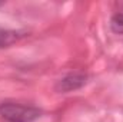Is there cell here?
I'll return each instance as SVG.
<instances>
[{
	"mask_svg": "<svg viewBox=\"0 0 123 122\" xmlns=\"http://www.w3.org/2000/svg\"><path fill=\"white\" fill-rule=\"evenodd\" d=\"M87 83V75L85 73H67L66 76L60 78L56 83V91L60 93H67L72 91H77L82 86H85Z\"/></svg>",
	"mask_w": 123,
	"mask_h": 122,
	"instance_id": "7a4b0ae2",
	"label": "cell"
},
{
	"mask_svg": "<svg viewBox=\"0 0 123 122\" xmlns=\"http://www.w3.org/2000/svg\"><path fill=\"white\" fill-rule=\"evenodd\" d=\"M0 6H3V1H0Z\"/></svg>",
	"mask_w": 123,
	"mask_h": 122,
	"instance_id": "5b68a950",
	"label": "cell"
},
{
	"mask_svg": "<svg viewBox=\"0 0 123 122\" xmlns=\"http://www.w3.org/2000/svg\"><path fill=\"white\" fill-rule=\"evenodd\" d=\"M110 29L117 34H123V3L117 4V9L110 17Z\"/></svg>",
	"mask_w": 123,
	"mask_h": 122,
	"instance_id": "277c9868",
	"label": "cell"
},
{
	"mask_svg": "<svg viewBox=\"0 0 123 122\" xmlns=\"http://www.w3.org/2000/svg\"><path fill=\"white\" fill-rule=\"evenodd\" d=\"M23 36H25V33L20 32V30H13V29L0 27V49L9 47V46L14 45V43L19 42Z\"/></svg>",
	"mask_w": 123,
	"mask_h": 122,
	"instance_id": "3957f363",
	"label": "cell"
},
{
	"mask_svg": "<svg viewBox=\"0 0 123 122\" xmlns=\"http://www.w3.org/2000/svg\"><path fill=\"white\" fill-rule=\"evenodd\" d=\"M42 115L43 111L33 105L10 101L0 103V116L6 122H36Z\"/></svg>",
	"mask_w": 123,
	"mask_h": 122,
	"instance_id": "6da1fadb",
	"label": "cell"
}]
</instances>
